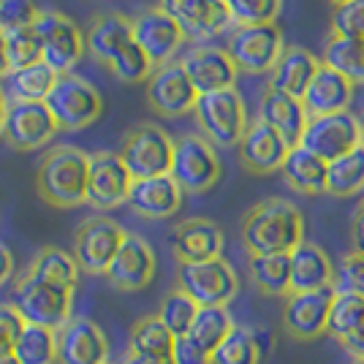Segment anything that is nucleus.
Returning <instances> with one entry per match:
<instances>
[{"label":"nucleus","instance_id":"680f3d73","mask_svg":"<svg viewBox=\"0 0 364 364\" xmlns=\"http://www.w3.org/2000/svg\"><path fill=\"white\" fill-rule=\"evenodd\" d=\"M356 364H364V362H356Z\"/></svg>","mask_w":364,"mask_h":364},{"label":"nucleus","instance_id":"bf43d9fd","mask_svg":"<svg viewBox=\"0 0 364 364\" xmlns=\"http://www.w3.org/2000/svg\"><path fill=\"white\" fill-rule=\"evenodd\" d=\"M359 125H362V147H364V112H362V117H359Z\"/></svg>","mask_w":364,"mask_h":364},{"label":"nucleus","instance_id":"0eeeda50","mask_svg":"<svg viewBox=\"0 0 364 364\" xmlns=\"http://www.w3.org/2000/svg\"><path fill=\"white\" fill-rule=\"evenodd\" d=\"M286 49L283 31L277 25H245L228 36L226 52L240 74H267L272 71Z\"/></svg>","mask_w":364,"mask_h":364},{"label":"nucleus","instance_id":"7ed1b4c3","mask_svg":"<svg viewBox=\"0 0 364 364\" xmlns=\"http://www.w3.org/2000/svg\"><path fill=\"white\" fill-rule=\"evenodd\" d=\"M71 302H74V291L71 289L49 283V280L33 272L16 277L11 304L19 310L25 323L46 326V329L58 332L63 323L71 318Z\"/></svg>","mask_w":364,"mask_h":364},{"label":"nucleus","instance_id":"b1692460","mask_svg":"<svg viewBox=\"0 0 364 364\" xmlns=\"http://www.w3.org/2000/svg\"><path fill=\"white\" fill-rule=\"evenodd\" d=\"M182 191L171 174L150 177V180H134L128 204L131 210L147 220H164L171 218L182 207Z\"/></svg>","mask_w":364,"mask_h":364},{"label":"nucleus","instance_id":"c756f323","mask_svg":"<svg viewBox=\"0 0 364 364\" xmlns=\"http://www.w3.org/2000/svg\"><path fill=\"white\" fill-rule=\"evenodd\" d=\"M58 71H52L46 63H36L28 68H16L6 76V95L11 101H46L49 92L58 85Z\"/></svg>","mask_w":364,"mask_h":364},{"label":"nucleus","instance_id":"13d9d810","mask_svg":"<svg viewBox=\"0 0 364 364\" xmlns=\"http://www.w3.org/2000/svg\"><path fill=\"white\" fill-rule=\"evenodd\" d=\"M0 364H19L14 353H0Z\"/></svg>","mask_w":364,"mask_h":364},{"label":"nucleus","instance_id":"39448f33","mask_svg":"<svg viewBox=\"0 0 364 364\" xmlns=\"http://www.w3.org/2000/svg\"><path fill=\"white\" fill-rule=\"evenodd\" d=\"M122 164L128 166L134 180H150L171 174L174 164V139L155 122H141L122 136L120 152Z\"/></svg>","mask_w":364,"mask_h":364},{"label":"nucleus","instance_id":"20e7f679","mask_svg":"<svg viewBox=\"0 0 364 364\" xmlns=\"http://www.w3.org/2000/svg\"><path fill=\"white\" fill-rule=\"evenodd\" d=\"M193 114L201 128V136L213 141L215 147H237L250 125L247 109L237 87L198 95Z\"/></svg>","mask_w":364,"mask_h":364},{"label":"nucleus","instance_id":"f03ea898","mask_svg":"<svg viewBox=\"0 0 364 364\" xmlns=\"http://www.w3.org/2000/svg\"><path fill=\"white\" fill-rule=\"evenodd\" d=\"M90 155L71 144L52 147L36 168V191L49 207L74 210L87 204Z\"/></svg>","mask_w":364,"mask_h":364},{"label":"nucleus","instance_id":"412c9836","mask_svg":"<svg viewBox=\"0 0 364 364\" xmlns=\"http://www.w3.org/2000/svg\"><path fill=\"white\" fill-rule=\"evenodd\" d=\"M180 65L185 68L198 95L234 87L237 74H240L234 60L228 58V52L220 46H193L191 52H185Z\"/></svg>","mask_w":364,"mask_h":364},{"label":"nucleus","instance_id":"8fccbe9b","mask_svg":"<svg viewBox=\"0 0 364 364\" xmlns=\"http://www.w3.org/2000/svg\"><path fill=\"white\" fill-rule=\"evenodd\" d=\"M171 359H174V364H210V353L207 350H201L188 337V334H182V337H177L174 340V353H171Z\"/></svg>","mask_w":364,"mask_h":364},{"label":"nucleus","instance_id":"f3484780","mask_svg":"<svg viewBox=\"0 0 364 364\" xmlns=\"http://www.w3.org/2000/svg\"><path fill=\"white\" fill-rule=\"evenodd\" d=\"M185 38L188 36L182 31V25L174 16H168L161 6L144 9L141 14L134 16V41L150 55L155 68L171 63V58L185 44Z\"/></svg>","mask_w":364,"mask_h":364},{"label":"nucleus","instance_id":"a878e982","mask_svg":"<svg viewBox=\"0 0 364 364\" xmlns=\"http://www.w3.org/2000/svg\"><path fill=\"white\" fill-rule=\"evenodd\" d=\"M321 60L304 46H286L280 60L269 71V90L286 92L291 98L302 101L313 76L318 74Z\"/></svg>","mask_w":364,"mask_h":364},{"label":"nucleus","instance_id":"3c124183","mask_svg":"<svg viewBox=\"0 0 364 364\" xmlns=\"http://www.w3.org/2000/svg\"><path fill=\"white\" fill-rule=\"evenodd\" d=\"M343 348L348 350L356 362H364V323L356 329V332L350 334L346 343H343Z\"/></svg>","mask_w":364,"mask_h":364},{"label":"nucleus","instance_id":"bb28decb","mask_svg":"<svg viewBox=\"0 0 364 364\" xmlns=\"http://www.w3.org/2000/svg\"><path fill=\"white\" fill-rule=\"evenodd\" d=\"M334 269L329 253L316 242H302L291 250V294L321 291L334 286Z\"/></svg>","mask_w":364,"mask_h":364},{"label":"nucleus","instance_id":"2eb2a0df","mask_svg":"<svg viewBox=\"0 0 364 364\" xmlns=\"http://www.w3.org/2000/svg\"><path fill=\"white\" fill-rule=\"evenodd\" d=\"M131 188H134V177L117 152H92L90 182H87V204L90 207L101 210V213L117 210L120 204H128Z\"/></svg>","mask_w":364,"mask_h":364},{"label":"nucleus","instance_id":"4be33fe9","mask_svg":"<svg viewBox=\"0 0 364 364\" xmlns=\"http://www.w3.org/2000/svg\"><path fill=\"white\" fill-rule=\"evenodd\" d=\"M171 250L180 264H201L223 253V231L207 218H188L171 231Z\"/></svg>","mask_w":364,"mask_h":364},{"label":"nucleus","instance_id":"1a4fd4ad","mask_svg":"<svg viewBox=\"0 0 364 364\" xmlns=\"http://www.w3.org/2000/svg\"><path fill=\"white\" fill-rule=\"evenodd\" d=\"M177 289L185 291L198 307H226L240 291V277L220 256L201 264H180Z\"/></svg>","mask_w":364,"mask_h":364},{"label":"nucleus","instance_id":"f257e3e1","mask_svg":"<svg viewBox=\"0 0 364 364\" xmlns=\"http://www.w3.org/2000/svg\"><path fill=\"white\" fill-rule=\"evenodd\" d=\"M240 234L250 256L291 253L304 242V218L289 198H264L245 213Z\"/></svg>","mask_w":364,"mask_h":364},{"label":"nucleus","instance_id":"423d86ee","mask_svg":"<svg viewBox=\"0 0 364 364\" xmlns=\"http://www.w3.org/2000/svg\"><path fill=\"white\" fill-rule=\"evenodd\" d=\"M46 107L58 120L60 131H82L101 117L104 101L95 85L71 71V74L58 76L55 90L46 98Z\"/></svg>","mask_w":364,"mask_h":364},{"label":"nucleus","instance_id":"9b49d317","mask_svg":"<svg viewBox=\"0 0 364 364\" xmlns=\"http://www.w3.org/2000/svg\"><path fill=\"white\" fill-rule=\"evenodd\" d=\"M58 120L46 107V101H9L3 139L9 147L19 152H31L49 144L58 136Z\"/></svg>","mask_w":364,"mask_h":364},{"label":"nucleus","instance_id":"052dcab7","mask_svg":"<svg viewBox=\"0 0 364 364\" xmlns=\"http://www.w3.org/2000/svg\"><path fill=\"white\" fill-rule=\"evenodd\" d=\"M329 3H332V6H340V3H348V0H329Z\"/></svg>","mask_w":364,"mask_h":364},{"label":"nucleus","instance_id":"c9c22d12","mask_svg":"<svg viewBox=\"0 0 364 364\" xmlns=\"http://www.w3.org/2000/svg\"><path fill=\"white\" fill-rule=\"evenodd\" d=\"M234 326L237 323H234V318H231V313H228L226 307H201L188 337L196 343L198 348L207 350L213 356L218 346L234 332Z\"/></svg>","mask_w":364,"mask_h":364},{"label":"nucleus","instance_id":"4468645a","mask_svg":"<svg viewBox=\"0 0 364 364\" xmlns=\"http://www.w3.org/2000/svg\"><path fill=\"white\" fill-rule=\"evenodd\" d=\"M334 296H337L334 286L321 291H304V294H289L283 304L286 334L299 343H310V340H318L321 334H326Z\"/></svg>","mask_w":364,"mask_h":364},{"label":"nucleus","instance_id":"ea45409f","mask_svg":"<svg viewBox=\"0 0 364 364\" xmlns=\"http://www.w3.org/2000/svg\"><path fill=\"white\" fill-rule=\"evenodd\" d=\"M198 310H201V307H198L185 291L174 289L164 296L161 310H158V318L166 323V329L174 334V337H182V334L191 332V326H193V321H196Z\"/></svg>","mask_w":364,"mask_h":364},{"label":"nucleus","instance_id":"09e8293b","mask_svg":"<svg viewBox=\"0 0 364 364\" xmlns=\"http://www.w3.org/2000/svg\"><path fill=\"white\" fill-rule=\"evenodd\" d=\"M168 16H174L182 25V31L188 36V31L196 25V19L201 16V11L207 9V0H161L158 3Z\"/></svg>","mask_w":364,"mask_h":364},{"label":"nucleus","instance_id":"9d476101","mask_svg":"<svg viewBox=\"0 0 364 364\" xmlns=\"http://www.w3.org/2000/svg\"><path fill=\"white\" fill-rule=\"evenodd\" d=\"M223 166L215 150L213 141L196 134H185L174 139V164H171V177L185 193H204L215 188L220 180Z\"/></svg>","mask_w":364,"mask_h":364},{"label":"nucleus","instance_id":"f704fd0d","mask_svg":"<svg viewBox=\"0 0 364 364\" xmlns=\"http://www.w3.org/2000/svg\"><path fill=\"white\" fill-rule=\"evenodd\" d=\"M174 334L158 316H144L134 323L128 337V350L141 356H171L174 353Z\"/></svg>","mask_w":364,"mask_h":364},{"label":"nucleus","instance_id":"c03bdc74","mask_svg":"<svg viewBox=\"0 0 364 364\" xmlns=\"http://www.w3.org/2000/svg\"><path fill=\"white\" fill-rule=\"evenodd\" d=\"M332 33L350 41H364V0H348L334 6Z\"/></svg>","mask_w":364,"mask_h":364},{"label":"nucleus","instance_id":"4d7b16f0","mask_svg":"<svg viewBox=\"0 0 364 364\" xmlns=\"http://www.w3.org/2000/svg\"><path fill=\"white\" fill-rule=\"evenodd\" d=\"M6 109H9V95L0 85V139H3V125H6Z\"/></svg>","mask_w":364,"mask_h":364},{"label":"nucleus","instance_id":"a18cd8bd","mask_svg":"<svg viewBox=\"0 0 364 364\" xmlns=\"http://www.w3.org/2000/svg\"><path fill=\"white\" fill-rule=\"evenodd\" d=\"M334 291L337 294H353L364 299V253L350 250L340 258V267L334 274Z\"/></svg>","mask_w":364,"mask_h":364},{"label":"nucleus","instance_id":"49530a36","mask_svg":"<svg viewBox=\"0 0 364 364\" xmlns=\"http://www.w3.org/2000/svg\"><path fill=\"white\" fill-rule=\"evenodd\" d=\"M41 16L33 0H0V31L14 33L22 28H33Z\"/></svg>","mask_w":364,"mask_h":364},{"label":"nucleus","instance_id":"2f4dec72","mask_svg":"<svg viewBox=\"0 0 364 364\" xmlns=\"http://www.w3.org/2000/svg\"><path fill=\"white\" fill-rule=\"evenodd\" d=\"M321 63L343 74L353 85H364V41H350L329 33L321 49Z\"/></svg>","mask_w":364,"mask_h":364},{"label":"nucleus","instance_id":"e433bc0d","mask_svg":"<svg viewBox=\"0 0 364 364\" xmlns=\"http://www.w3.org/2000/svg\"><path fill=\"white\" fill-rule=\"evenodd\" d=\"M19 364H58V332L28 323L14 348Z\"/></svg>","mask_w":364,"mask_h":364},{"label":"nucleus","instance_id":"864d4df0","mask_svg":"<svg viewBox=\"0 0 364 364\" xmlns=\"http://www.w3.org/2000/svg\"><path fill=\"white\" fill-rule=\"evenodd\" d=\"M117 364H174V359L171 356H141V353L125 350V356Z\"/></svg>","mask_w":364,"mask_h":364},{"label":"nucleus","instance_id":"ddd939ff","mask_svg":"<svg viewBox=\"0 0 364 364\" xmlns=\"http://www.w3.org/2000/svg\"><path fill=\"white\" fill-rule=\"evenodd\" d=\"M302 147L316 152L326 164L348 155L350 150L362 147V125L353 112H337L323 117H310L304 128Z\"/></svg>","mask_w":364,"mask_h":364},{"label":"nucleus","instance_id":"5701e85b","mask_svg":"<svg viewBox=\"0 0 364 364\" xmlns=\"http://www.w3.org/2000/svg\"><path fill=\"white\" fill-rule=\"evenodd\" d=\"M258 120L267 122L274 128L280 136L289 141L291 147H299L304 136V128L310 122V114L299 98H291L286 92L277 90H264L261 104H258Z\"/></svg>","mask_w":364,"mask_h":364},{"label":"nucleus","instance_id":"f8f14e48","mask_svg":"<svg viewBox=\"0 0 364 364\" xmlns=\"http://www.w3.org/2000/svg\"><path fill=\"white\" fill-rule=\"evenodd\" d=\"M36 33L41 38L46 65L58 74H71L82 52L87 49L85 33L79 31V25L60 11H41L38 22H36Z\"/></svg>","mask_w":364,"mask_h":364},{"label":"nucleus","instance_id":"603ef678","mask_svg":"<svg viewBox=\"0 0 364 364\" xmlns=\"http://www.w3.org/2000/svg\"><path fill=\"white\" fill-rule=\"evenodd\" d=\"M11 274H14V256L6 245L0 242V286H6L11 280Z\"/></svg>","mask_w":364,"mask_h":364},{"label":"nucleus","instance_id":"6ab92c4d","mask_svg":"<svg viewBox=\"0 0 364 364\" xmlns=\"http://www.w3.org/2000/svg\"><path fill=\"white\" fill-rule=\"evenodd\" d=\"M58 364H109V340L90 318H68L58 329Z\"/></svg>","mask_w":364,"mask_h":364},{"label":"nucleus","instance_id":"a211bd4d","mask_svg":"<svg viewBox=\"0 0 364 364\" xmlns=\"http://www.w3.org/2000/svg\"><path fill=\"white\" fill-rule=\"evenodd\" d=\"M155 269H158V258H155V250L150 247V242L139 234H128L120 253L114 256L112 267H109L107 280L112 283V289L134 294V291L150 286Z\"/></svg>","mask_w":364,"mask_h":364},{"label":"nucleus","instance_id":"de8ad7c7","mask_svg":"<svg viewBox=\"0 0 364 364\" xmlns=\"http://www.w3.org/2000/svg\"><path fill=\"white\" fill-rule=\"evenodd\" d=\"M25 326L28 323L14 304H0V353H14Z\"/></svg>","mask_w":364,"mask_h":364},{"label":"nucleus","instance_id":"473e14b6","mask_svg":"<svg viewBox=\"0 0 364 364\" xmlns=\"http://www.w3.org/2000/svg\"><path fill=\"white\" fill-rule=\"evenodd\" d=\"M28 272L38 274V277H44L49 283H58L63 289H76V283H79V264H76L74 253H68V250H63V247H41L38 250V256L33 258V264L28 267Z\"/></svg>","mask_w":364,"mask_h":364},{"label":"nucleus","instance_id":"37998d69","mask_svg":"<svg viewBox=\"0 0 364 364\" xmlns=\"http://www.w3.org/2000/svg\"><path fill=\"white\" fill-rule=\"evenodd\" d=\"M237 28L245 25H274L283 9V0H226Z\"/></svg>","mask_w":364,"mask_h":364},{"label":"nucleus","instance_id":"cd10ccee","mask_svg":"<svg viewBox=\"0 0 364 364\" xmlns=\"http://www.w3.org/2000/svg\"><path fill=\"white\" fill-rule=\"evenodd\" d=\"M134 41V19L125 14H101L90 22L85 33V44L95 60L107 65L114 60V55L122 46Z\"/></svg>","mask_w":364,"mask_h":364},{"label":"nucleus","instance_id":"393cba45","mask_svg":"<svg viewBox=\"0 0 364 364\" xmlns=\"http://www.w3.org/2000/svg\"><path fill=\"white\" fill-rule=\"evenodd\" d=\"M356 85L348 82L343 74H337L334 68L321 63L318 74L313 76L310 87L304 92L302 104L310 117H323V114H337V112H348L353 101Z\"/></svg>","mask_w":364,"mask_h":364},{"label":"nucleus","instance_id":"5fc2aeb1","mask_svg":"<svg viewBox=\"0 0 364 364\" xmlns=\"http://www.w3.org/2000/svg\"><path fill=\"white\" fill-rule=\"evenodd\" d=\"M353 245H356V250L364 253V198L362 204H359V210H356V215H353Z\"/></svg>","mask_w":364,"mask_h":364},{"label":"nucleus","instance_id":"6e6d98bb","mask_svg":"<svg viewBox=\"0 0 364 364\" xmlns=\"http://www.w3.org/2000/svg\"><path fill=\"white\" fill-rule=\"evenodd\" d=\"M11 71V65H9V55H6V33L0 31V79H6Z\"/></svg>","mask_w":364,"mask_h":364},{"label":"nucleus","instance_id":"4c0bfd02","mask_svg":"<svg viewBox=\"0 0 364 364\" xmlns=\"http://www.w3.org/2000/svg\"><path fill=\"white\" fill-rule=\"evenodd\" d=\"M261 362V346L256 332L247 326H234V332L218 346L210 364H258Z\"/></svg>","mask_w":364,"mask_h":364},{"label":"nucleus","instance_id":"c85d7f7f","mask_svg":"<svg viewBox=\"0 0 364 364\" xmlns=\"http://www.w3.org/2000/svg\"><path fill=\"white\" fill-rule=\"evenodd\" d=\"M283 180L289 182L291 191L302 193V196H318L326 193V174H329V164L318 158L316 152L299 147H291L286 164L280 168Z\"/></svg>","mask_w":364,"mask_h":364},{"label":"nucleus","instance_id":"dca6fc26","mask_svg":"<svg viewBox=\"0 0 364 364\" xmlns=\"http://www.w3.org/2000/svg\"><path fill=\"white\" fill-rule=\"evenodd\" d=\"M196 101L198 92L191 85V79L180 63H166V65L155 68L147 79V104L158 117L177 120L182 114L193 112Z\"/></svg>","mask_w":364,"mask_h":364},{"label":"nucleus","instance_id":"a19ab883","mask_svg":"<svg viewBox=\"0 0 364 364\" xmlns=\"http://www.w3.org/2000/svg\"><path fill=\"white\" fill-rule=\"evenodd\" d=\"M109 71L117 76L125 85H139V82H147L155 71L150 55L136 44V41H128L120 52L114 55V60L109 63Z\"/></svg>","mask_w":364,"mask_h":364},{"label":"nucleus","instance_id":"79ce46f5","mask_svg":"<svg viewBox=\"0 0 364 364\" xmlns=\"http://www.w3.org/2000/svg\"><path fill=\"white\" fill-rule=\"evenodd\" d=\"M6 55H9V65L11 71L16 68H28L36 63H44V52H41V38L33 28H22V31L6 33Z\"/></svg>","mask_w":364,"mask_h":364},{"label":"nucleus","instance_id":"58836bf2","mask_svg":"<svg viewBox=\"0 0 364 364\" xmlns=\"http://www.w3.org/2000/svg\"><path fill=\"white\" fill-rule=\"evenodd\" d=\"M364 323V299L353 296V294H337L329 313V329L326 334H332L334 340L343 346L350 334L356 332Z\"/></svg>","mask_w":364,"mask_h":364},{"label":"nucleus","instance_id":"6e6552de","mask_svg":"<svg viewBox=\"0 0 364 364\" xmlns=\"http://www.w3.org/2000/svg\"><path fill=\"white\" fill-rule=\"evenodd\" d=\"M128 231L107 215L82 220L74 234V258L85 274H107L114 256L120 253Z\"/></svg>","mask_w":364,"mask_h":364},{"label":"nucleus","instance_id":"0e129e2a","mask_svg":"<svg viewBox=\"0 0 364 364\" xmlns=\"http://www.w3.org/2000/svg\"><path fill=\"white\" fill-rule=\"evenodd\" d=\"M223 3H226V0H223Z\"/></svg>","mask_w":364,"mask_h":364},{"label":"nucleus","instance_id":"aec40b11","mask_svg":"<svg viewBox=\"0 0 364 364\" xmlns=\"http://www.w3.org/2000/svg\"><path fill=\"white\" fill-rule=\"evenodd\" d=\"M240 164L250 174H272L280 171L291 152V144L267 122L253 120L245 131L242 141L237 144Z\"/></svg>","mask_w":364,"mask_h":364},{"label":"nucleus","instance_id":"7c9ffc66","mask_svg":"<svg viewBox=\"0 0 364 364\" xmlns=\"http://www.w3.org/2000/svg\"><path fill=\"white\" fill-rule=\"evenodd\" d=\"M250 280L264 296H289L291 294V253L250 256Z\"/></svg>","mask_w":364,"mask_h":364},{"label":"nucleus","instance_id":"72a5a7b5","mask_svg":"<svg viewBox=\"0 0 364 364\" xmlns=\"http://www.w3.org/2000/svg\"><path fill=\"white\" fill-rule=\"evenodd\" d=\"M364 191V147L350 150L348 155L329 164L326 193L337 198H350Z\"/></svg>","mask_w":364,"mask_h":364},{"label":"nucleus","instance_id":"e2e57ef3","mask_svg":"<svg viewBox=\"0 0 364 364\" xmlns=\"http://www.w3.org/2000/svg\"><path fill=\"white\" fill-rule=\"evenodd\" d=\"M109 364H114V362H109Z\"/></svg>","mask_w":364,"mask_h":364}]
</instances>
